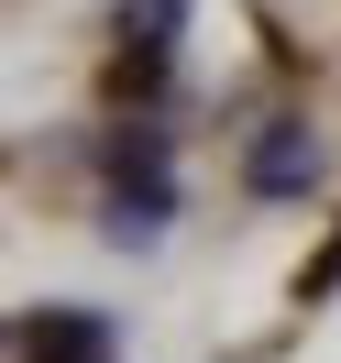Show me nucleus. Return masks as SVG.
I'll list each match as a JSON object with an SVG mask.
<instances>
[{"instance_id":"f257e3e1","label":"nucleus","mask_w":341,"mask_h":363,"mask_svg":"<svg viewBox=\"0 0 341 363\" xmlns=\"http://www.w3.org/2000/svg\"><path fill=\"white\" fill-rule=\"evenodd\" d=\"M242 187H253V199H308V187H319V133L297 111H275L264 133H253V155H242Z\"/></svg>"},{"instance_id":"f03ea898","label":"nucleus","mask_w":341,"mask_h":363,"mask_svg":"<svg viewBox=\"0 0 341 363\" xmlns=\"http://www.w3.org/2000/svg\"><path fill=\"white\" fill-rule=\"evenodd\" d=\"M165 220H177V187H165V177H121V199L99 209V231H111V242H155Z\"/></svg>"},{"instance_id":"7ed1b4c3","label":"nucleus","mask_w":341,"mask_h":363,"mask_svg":"<svg viewBox=\"0 0 341 363\" xmlns=\"http://www.w3.org/2000/svg\"><path fill=\"white\" fill-rule=\"evenodd\" d=\"M33 363H111V330L89 308H55V319H33Z\"/></svg>"},{"instance_id":"20e7f679","label":"nucleus","mask_w":341,"mask_h":363,"mask_svg":"<svg viewBox=\"0 0 341 363\" xmlns=\"http://www.w3.org/2000/svg\"><path fill=\"white\" fill-rule=\"evenodd\" d=\"M177 33H187V0H133L121 11V55H143V67H165Z\"/></svg>"},{"instance_id":"39448f33","label":"nucleus","mask_w":341,"mask_h":363,"mask_svg":"<svg viewBox=\"0 0 341 363\" xmlns=\"http://www.w3.org/2000/svg\"><path fill=\"white\" fill-rule=\"evenodd\" d=\"M297 286H308V297H330V286H341V220H330V242L308 253V275H297Z\"/></svg>"}]
</instances>
